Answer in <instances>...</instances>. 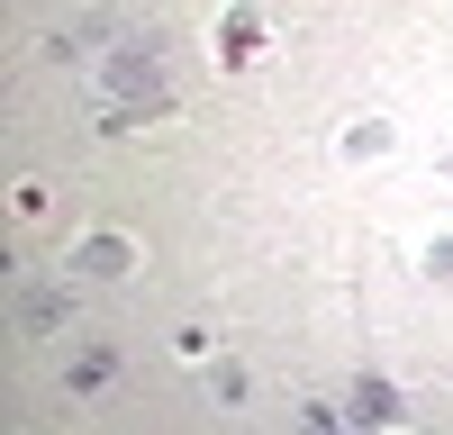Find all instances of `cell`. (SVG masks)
<instances>
[{"label":"cell","mask_w":453,"mask_h":435,"mask_svg":"<svg viewBox=\"0 0 453 435\" xmlns=\"http://www.w3.org/2000/svg\"><path fill=\"white\" fill-rule=\"evenodd\" d=\"M91 82H100V91H127V100H136V118H164V109H173V91H164V72H155V55H145V46L109 55Z\"/></svg>","instance_id":"cell-1"},{"label":"cell","mask_w":453,"mask_h":435,"mask_svg":"<svg viewBox=\"0 0 453 435\" xmlns=\"http://www.w3.org/2000/svg\"><path fill=\"white\" fill-rule=\"evenodd\" d=\"M127 272H136V236L100 227V236L73 245V281H127Z\"/></svg>","instance_id":"cell-2"},{"label":"cell","mask_w":453,"mask_h":435,"mask_svg":"<svg viewBox=\"0 0 453 435\" xmlns=\"http://www.w3.org/2000/svg\"><path fill=\"white\" fill-rule=\"evenodd\" d=\"M209 46H218V64H226V72H245V64L263 55V10H254V0H236V10L209 27Z\"/></svg>","instance_id":"cell-3"},{"label":"cell","mask_w":453,"mask_h":435,"mask_svg":"<svg viewBox=\"0 0 453 435\" xmlns=\"http://www.w3.org/2000/svg\"><path fill=\"white\" fill-rule=\"evenodd\" d=\"M345 408H354V426H363V435H381V426L399 417V390H390L381 372H363V381L345 390Z\"/></svg>","instance_id":"cell-4"},{"label":"cell","mask_w":453,"mask_h":435,"mask_svg":"<svg viewBox=\"0 0 453 435\" xmlns=\"http://www.w3.org/2000/svg\"><path fill=\"white\" fill-rule=\"evenodd\" d=\"M19 326H27V336L64 326V290H55V281H19Z\"/></svg>","instance_id":"cell-5"},{"label":"cell","mask_w":453,"mask_h":435,"mask_svg":"<svg viewBox=\"0 0 453 435\" xmlns=\"http://www.w3.org/2000/svg\"><path fill=\"white\" fill-rule=\"evenodd\" d=\"M335 155H345V164H372V155H390V118H354L345 136H335Z\"/></svg>","instance_id":"cell-6"},{"label":"cell","mask_w":453,"mask_h":435,"mask_svg":"<svg viewBox=\"0 0 453 435\" xmlns=\"http://www.w3.org/2000/svg\"><path fill=\"white\" fill-rule=\"evenodd\" d=\"M209 390L226 399V408H245V399H254V372H245V362H209Z\"/></svg>","instance_id":"cell-7"},{"label":"cell","mask_w":453,"mask_h":435,"mask_svg":"<svg viewBox=\"0 0 453 435\" xmlns=\"http://www.w3.org/2000/svg\"><path fill=\"white\" fill-rule=\"evenodd\" d=\"M109 372H119V354H109V345H91V354H82V362H73V372H64V381H73V390H109Z\"/></svg>","instance_id":"cell-8"},{"label":"cell","mask_w":453,"mask_h":435,"mask_svg":"<svg viewBox=\"0 0 453 435\" xmlns=\"http://www.w3.org/2000/svg\"><path fill=\"white\" fill-rule=\"evenodd\" d=\"M426 281H444V290H453V236H444V245H426Z\"/></svg>","instance_id":"cell-9"},{"label":"cell","mask_w":453,"mask_h":435,"mask_svg":"<svg viewBox=\"0 0 453 435\" xmlns=\"http://www.w3.org/2000/svg\"><path fill=\"white\" fill-rule=\"evenodd\" d=\"M309 435H363V426H345L335 408H318V417H309Z\"/></svg>","instance_id":"cell-10"}]
</instances>
